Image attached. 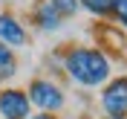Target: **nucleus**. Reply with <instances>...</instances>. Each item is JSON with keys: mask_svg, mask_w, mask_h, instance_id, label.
I'll list each match as a JSON object with an SVG mask.
<instances>
[{"mask_svg": "<svg viewBox=\"0 0 127 119\" xmlns=\"http://www.w3.org/2000/svg\"><path fill=\"white\" fill-rule=\"evenodd\" d=\"M64 73L81 87H104L113 79V61L101 47H69L64 52Z\"/></svg>", "mask_w": 127, "mask_h": 119, "instance_id": "obj_1", "label": "nucleus"}, {"mask_svg": "<svg viewBox=\"0 0 127 119\" xmlns=\"http://www.w3.org/2000/svg\"><path fill=\"white\" fill-rule=\"evenodd\" d=\"M26 96H29V105L38 108L40 113H61L66 108V93L52 79H32L26 87Z\"/></svg>", "mask_w": 127, "mask_h": 119, "instance_id": "obj_2", "label": "nucleus"}, {"mask_svg": "<svg viewBox=\"0 0 127 119\" xmlns=\"http://www.w3.org/2000/svg\"><path fill=\"white\" fill-rule=\"evenodd\" d=\"M104 119H127V76H116L101 90Z\"/></svg>", "mask_w": 127, "mask_h": 119, "instance_id": "obj_3", "label": "nucleus"}, {"mask_svg": "<svg viewBox=\"0 0 127 119\" xmlns=\"http://www.w3.org/2000/svg\"><path fill=\"white\" fill-rule=\"evenodd\" d=\"M32 105L26 90L20 87H6L0 90V119H29Z\"/></svg>", "mask_w": 127, "mask_h": 119, "instance_id": "obj_4", "label": "nucleus"}, {"mask_svg": "<svg viewBox=\"0 0 127 119\" xmlns=\"http://www.w3.org/2000/svg\"><path fill=\"white\" fill-rule=\"evenodd\" d=\"M0 44H6L9 49H20L29 44V29L12 12H0Z\"/></svg>", "mask_w": 127, "mask_h": 119, "instance_id": "obj_5", "label": "nucleus"}, {"mask_svg": "<svg viewBox=\"0 0 127 119\" xmlns=\"http://www.w3.org/2000/svg\"><path fill=\"white\" fill-rule=\"evenodd\" d=\"M32 23L38 26L40 32H58L64 26V20L58 17V12L49 6V0H38L32 6Z\"/></svg>", "mask_w": 127, "mask_h": 119, "instance_id": "obj_6", "label": "nucleus"}, {"mask_svg": "<svg viewBox=\"0 0 127 119\" xmlns=\"http://www.w3.org/2000/svg\"><path fill=\"white\" fill-rule=\"evenodd\" d=\"M17 76V55L15 49H9L6 44H0V81L15 79Z\"/></svg>", "mask_w": 127, "mask_h": 119, "instance_id": "obj_7", "label": "nucleus"}, {"mask_svg": "<svg viewBox=\"0 0 127 119\" xmlns=\"http://www.w3.org/2000/svg\"><path fill=\"white\" fill-rule=\"evenodd\" d=\"M78 6L84 9V12H90L93 17H110L113 0H78Z\"/></svg>", "mask_w": 127, "mask_h": 119, "instance_id": "obj_8", "label": "nucleus"}, {"mask_svg": "<svg viewBox=\"0 0 127 119\" xmlns=\"http://www.w3.org/2000/svg\"><path fill=\"white\" fill-rule=\"evenodd\" d=\"M49 6L58 12V17H61V20H66V17H75V15L81 12L78 0H49Z\"/></svg>", "mask_w": 127, "mask_h": 119, "instance_id": "obj_9", "label": "nucleus"}, {"mask_svg": "<svg viewBox=\"0 0 127 119\" xmlns=\"http://www.w3.org/2000/svg\"><path fill=\"white\" fill-rule=\"evenodd\" d=\"M110 17L116 20V26H119V29H127V0H113Z\"/></svg>", "mask_w": 127, "mask_h": 119, "instance_id": "obj_10", "label": "nucleus"}, {"mask_svg": "<svg viewBox=\"0 0 127 119\" xmlns=\"http://www.w3.org/2000/svg\"><path fill=\"white\" fill-rule=\"evenodd\" d=\"M29 119H58V113H32Z\"/></svg>", "mask_w": 127, "mask_h": 119, "instance_id": "obj_11", "label": "nucleus"}, {"mask_svg": "<svg viewBox=\"0 0 127 119\" xmlns=\"http://www.w3.org/2000/svg\"><path fill=\"white\" fill-rule=\"evenodd\" d=\"M84 119H87V116H84Z\"/></svg>", "mask_w": 127, "mask_h": 119, "instance_id": "obj_12", "label": "nucleus"}]
</instances>
